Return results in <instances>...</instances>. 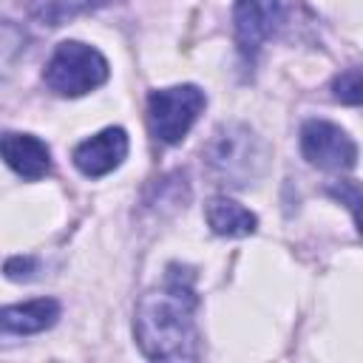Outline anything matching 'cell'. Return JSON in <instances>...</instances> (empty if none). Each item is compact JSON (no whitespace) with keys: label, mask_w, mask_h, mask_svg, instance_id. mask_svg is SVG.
Wrapping results in <instances>:
<instances>
[{"label":"cell","mask_w":363,"mask_h":363,"mask_svg":"<svg viewBox=\"0 0 363 363\" xmlns=\"http://www.w3.org/2000/svg\"><path fill=\"white\" fill-rule=\"evenodd\" d=\"M190 267L170 264L164 281L147 289L133 312V335L147 360H196L199 357V295Z\"/></svg>","instance_id":"6da1fadb"},{"label":"cell","mask_w":363,"mask_h":363,"mask_svg":"<svg viewBox=\"0 0 363 363\" xmlns=\"http://www.w3.org/2000/svg\"><path fill=\"white\" fill-rule=\"evenodd\" d=\"M267 164V147L241 122L218 125L204 145V167L216 184L250 187Z\"/></svg>","instance_id":"7a4b0ae2"},{"label":"cell","mask_w":363,"mask_h":363,"mask_svg":"<svg viewBox=\"0 0 363 363\" xmlns=\"http://www.w3.org/2000/svg\"><path fill=\"white\" fill-rule=\"evenodd\" d=\"M108 74H111V68L99 48H94L82 40H62L51 51V57L43 68V82L57 96L77 99V96L96 91L99 85H105Z\"/></svg>","instance_id":"3957f363"},{"label":"cell","mask_w":363,"mask_h":363,"mask_svg":"<svg viewBox=\"0 0 363 363\" xmlns=\"http://www.w3.org/2000/svg\"><path fill=\"white\" fill-rule=\"evenodd\" d=\"M207 105V94L199 85H170L147 94V128L159 145H179Z\"/></svg>","instance_id":"277c9868"},{"label":"cell","mask_w":363,"mask_h":363,"mask_svg":"<svg viewBox=\"0 0 363 363\" xmlns=\"http://www.w3.org/2000/svg\"><path fill=\"white\" fill-rule=\"evenodd\" d=\"M301 153L326 173H346L357 164V142L329 119H306L301 125Z\"/></svg>","instance_id":"5b68a950"},{"label":"cell","mask_w":363,"mask_h":363,"mask_svg":"<svg viewBox=\"0 0 363 363\" xmlns=\"http://www.w3.org/2000/svg\"><path fill=\"white\" fill-rule=\"evenodd\" d=\"M284 20L281 0H235L233 6V31L235 45L244 60H255L261 45L275 34Z\"/></svg>","instance_id":"8992f818"},{"label":"cell","mask_w":363,"mask_h":363,"mask_svg":"<svg viewBox=\"0 0 363 363\" xmlns=\"http://www.w3.org/2000/svg\"><path fill=\"white\" fill-rule=\"evenodd\" d=\"M128 147H130V139H128L125 128L111 125V128H102L99 133L82 139V142L74 147L71 162H74V167H77L82 176H88V179H102V176L113 173V170L125 162Z\"/></svg>","instance_id":"52a82bcc"},{"label":"cell","mask_w":363,"mask_h":363,"mask_svg":"<svg viewBox=\"0 0 363 363\" xmlns=\"http://www.w3.org/2000/svg\"><path fill=\"white\" fill-rule=\"evenodd\" d=\"M0 159L26 182H40L51 173V150L34 133H0Z\"/></svg>","instance_id":"ba28073f"},{"label":"cell","mask_w":363,"mask_h":363,"mask_svg":"<svg viewBox=\"0 0 363 363\" xmlns=\"http://www.w3.org/2000/svg\"><path fill=\"white\" fill-rule=\"evenodd\" d=\"M62 315L57 298H31L23 303L0 306V340L28 337L51 329Z\"/></svg>","instance_id":"9c48e42d"},{"label":"cell","mask_w":363,"mask_h":363,"mask_svg":"<svg viewBox=\"0 0 363 363\" xmlns=\"http://www.w3.org/2000/svg\"><path fill=\"white\" fill-rule=\"evenodd\" d=\"M204 218L210 230L221 238H244L258 230V216L227 196H213L204 207Z\"/></svg>","instance_id":"30bf717a"},{"label":"cell","mask_w":363,"mask_h":363,"mask_svg":"<svg viewBox=\"0 0 363 363\" xmlns=\"http://www.w3.org/2000/svg\"><path fill=\"white\" fill-rule=\"evenodd\" d=\"M23 48H26V31L11 20H0V74L17 62Z\"/></svg>","instance_id":"8fae6325"},{"label":"cell","mask_w":363,"mask_h":363,"mask_svg":"<svg viewBox=\"0 0 363 363\" xmlns=\"http://www.w3.org/2000/svg\"><path fill=\"white\" fill-rule=\"evenodd\" d=\"M332 94L335 99H340L343 105H360V96H363V88H360V68L357 65H349L346 71H340L332 82Z\"/></svg>","instance_id":"7c38bea8"},{"label":"cell","mask_w":363,"mask_h":363,"mask_svg":"<svg viewBox=\"0 0 363 363\" xmlns=\"http://www.w3.org/2000/svg\"><path fill=\"white\" fill-rule=\"evenodd\" d=\"M34 269H37V261L31 255H14L6 261V275L11 281H28L34 278Z\"/></svg>","instance_id":"4fadbf2b"}]
</instances>
